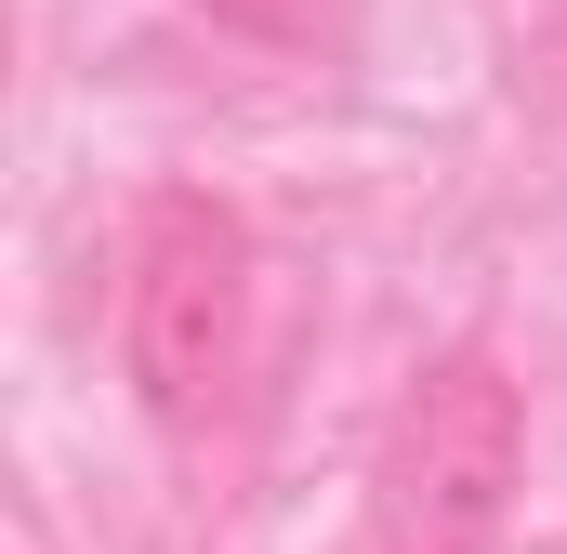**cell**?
Listing matches in <instances>:
<instances>
[{"mask_svg":"<svg viewBox=\"0 0 567 554\" xmlns=\"http://www.w3.org/2000/svg\"><path fill=\"white\" fill-rule=\"evenodd\" d=\"M528 489V383L502 343H449L410 370V397L370 449L357 554H488Z\"/></svg>","mask_w":567,"mask_h":554,"instance_id":"cell-1","label":"cell"},{"mask_svg":"<svg viewBox=\"0 0 567 554\" xmlns=\"http://www.w3.org/2000/svg\"><path fill=\"white\" fill-rule=\"evenodd\" d=\"M120 357L172 435L238 410V383H251V225L225 198H185V185L145 198L133 277H120Z\"/></svg>","mask_w":567,"mask_h":554,"instance_id":"cell-2","label":"cell"},{"mask_svg":"<svg viewBox=\"0 0 567 554\" xmlns=\"http://www.w3.org/2000/svg\"><path fill=\"white\" fill-rule=\"evenodd\" d=\"M212 27H251V40H317V13L330 0H198Z\"/></svg>","mask_w":567,"mask_h":554,"instance_id":"cell-3","label":"cell"}]
</instances>
